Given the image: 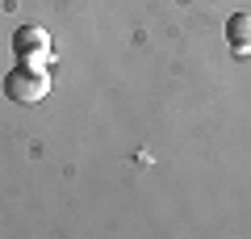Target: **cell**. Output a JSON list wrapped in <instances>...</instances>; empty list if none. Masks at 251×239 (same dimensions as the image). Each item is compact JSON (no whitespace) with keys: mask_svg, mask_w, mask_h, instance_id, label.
Here are the masks:
<instances>
[{"mask_svg":"<svg viewBox=\"0 0 251 239\" xmlns=\"http://www.w3.org/2000/svg\"><path fill=\"white\" fill-rule=\"evenodd\" d=\"M50 92V71H29V67H13L4 76V97L13 105H38V101Z\"/></svg>","mask_w":251,"mask_h":239,"instance_id":"cell-1","label":"cell"},{"mask_svg":"<svg viewBox=\"0 0 251 239\" xmlns=\"http://www.w3.org/2000/svg\"><path fill=\"white\" fill-rule=\"evenodd\" d=\"M21 67H29V71H50V63H54V46H46V51H29V55H21Z\"/></svg>","mask_w":251,"mask_h":239,"instance_id":"cell-4","label":"cell"},{"mask_svg":"<svg viewBox=\"0 0 251 239\" xmlns=\"http://www.w3.org/2000/svg\"><path fill=\"white\" fill-rule=\"evenodd\" d=\"M226 46L239 59H251V13H230L226 17Z\"/></svg>","mask_w":251,"mask_h":239,"instance_id":"cell-2","label":"cell"},{"mask_svg":"<svg viewBox=\"0 0 251 239\" xmlns=\"http://www.w3.org/2000/svg\"><path fill=\"white\" fill-rule=\"evenodd\" d=\"M46 46H50V34H46L42 26H21L17 34H13V51H17V59L29 55V51H46Z\"/></svg>","mask_w":251,"mask_h":239,"instance_id":"cell-3","label":"cell"}]
</instances>
